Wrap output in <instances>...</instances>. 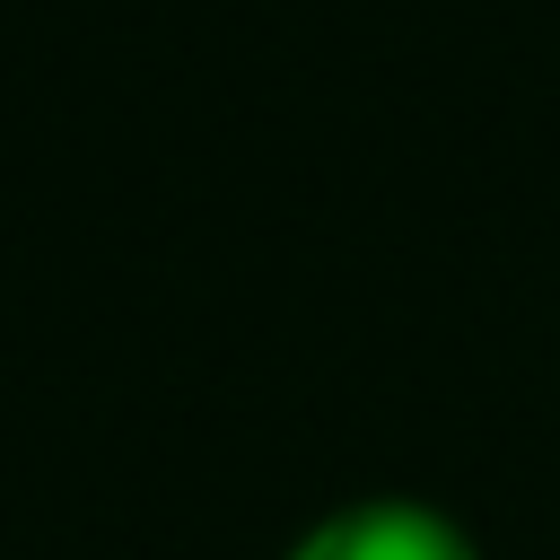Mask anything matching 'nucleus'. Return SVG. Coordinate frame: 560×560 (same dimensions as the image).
Masks as SVG:
<instances>
[{
  "label": "nucleus",
  "mask_w": 560,
  "mask_h": 560,
  "mask_svg": "<svg viewBox=\"0 0 560 560\" xmlns=\"http://www.w3.org/2000/svg\"><path fill=\"white\" fill-rule=\"evenodd\" d=\"M289 560H472V542L411 499H368V508L324 516Z\"/></svg>",
  "instance_id": "obj_1"
}]
</instances>
